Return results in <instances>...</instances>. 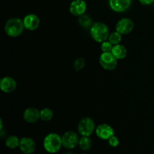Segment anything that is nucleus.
I'll return each instance as SVG.
<instances>
[{"mask_svg": "<svg viewBox=\"0 0 154 154\" xmlns=\"http://www.w3.org/2000/svg\"><path fill=\"white\" fill-rule=\"evenodd\" d=\"M43 146L48 153H56L60 150L63 146L62 137L57 133H50L45 137Z\"/></svg>", "mask_w": 154, "mask_h": 154, "instance_id": "f257e3e1", "label": "nucleus"}, {"mask_svg": "<svg viewBox=\"0 0 154 154\" xmlns=\"http://www.w3.org/2000/svg\"><path fill=\"white\" fill-rule=\"evenodd\" d=\"M109 29L105 23L102 22H96L90 27V35L94 41L99 43H102L108 39Z\"/></svg>", "mask_w": 154, "mask_h": 154, "instance_id": "f03ea898", "label": "nucleus"}, {"mask_svg": "<svg viewBox=\"0 0 154 154\" xmlns=\"http://www.w3.org/2000/svg\"><path fill=\"white\" fill-rule=\"evenodd\" d=\"M24 24L22 20L14 17L8 20L4 26L5 32L9 37L16 38L20 35L23 32Z\"/></svg>", "mask_w": 154, "mask_h": 154, "instance_id": "7ed1b4c3", "label": "nucleus"}, {"mask_svg": "<svg viewBox=\"0 0 154 154\" xmlns=\"http://www.w3.org/2000/svg\"><path fill=\"white\" fill-rule=\"evenodd\" d=\"M96 130L95 123L90 117H84L81 119L78 125V133L81 136L90 137Z\"/></svg>", "mask_w": 154, "mask_h": 154, "instance_id": "20e7f679", "label": "nucleus"}, {"mask_svg": "<svg viewBox=\"0 0 154 154\" xmlns=\"http://www.w3.org/2000/svg\"><path fill=\"white\" fill-rule=\"evenodd\" d=\"M117 59L113 55L111 52L102 53L99 57V63L104 69L107 71H112L117 66Z\"/></svg>", "mask_w": 154, "mask_h": 154, "instance_id": "39448f33", "label": "nucleus"}, {"mask_svg": "<svg viewBox=\"0 0 154 154\" xmlns=\"http://www.w3.org/2000/svg\"><path fill=\"white\" fill-rule=\"evenodd\" d=\"M80 138L76 132L73 131H68L62 136L63 146L66 149L72 150L78 145Z\"/></svg>", "mask_w": 154, "mask_h": 154, "instance_id": "423d86ee", "label": "nucleus"}, {"mask_svg": "<svg viewBox=\"0 0 154 154\" xmlns=\"http://www.w3.org/2000/svg\"><path fill=\"white\" fill-rule=\"evenodd\" d=\"M116 31L123 35L130 33L134 29V23L130 18H122L116 24Z\"/></svg>", "mask_w": 154, "mask_h": 154, "instance_id": "0eeeda50", "label": "nucleus"}, {"mask_svg": "<svg viewBox=\"0 0 154 154\" xmlns=\"http://www.w3.org/2000/svg\"><path fill=\"white\" fill-rule=\"evenodd\" d=\"M19 148L23 154H32L36 150V143L32 138L23 137L20 139Z\"/></svg>", "mask_w": 154, "mask_h": 154, "instance_id": "6e6552de", "label": "nucleus"}, {"mask_svg": "<svg viewBox=\"0 0 154 154\" xmlns=\"http://www.w3.org/2000/svg\"><path fill=\"white\" fill-rule=\"evenodd\" d=\"M96 135L98 138L102 140H108L111 136L114 135V130L110 125L107 123H102V124L99 125L96 128Z\"/></svg>", "mask_w": 154, "mask_h": 154, "instance_id": "1a4fd4ad", "label": "nucleus"}, {"mask_svg": "<svg viewBox=\"0 0 154 154\" xmlns=\"http://www.w3.org/2000/svg\"><path fill=\"white\" fill-rule=\"evenodd\" d=\"M87 4L84 0H73L69 5V11L72 15L80 17L85 14Z\"/></svg>", "mask_w": 154, "mask_h": 154, "instance_id": "9d476101", "label": "nucleus"}, {"mask_svg": "<svg viewBox=\"0 0 154 154\" xmlns=\"http://www.w3.org/2000/svg\"><path fill=\"white\" fill-rule=\"evenodd\" d=\"M23 22L26 29L29 30V31H34L37 29L40 25V19L37 15L34 14L26 15L23 20Z\"/></svg>", "mask_w": 154, "mask_h": 154, "instance_id": "9b49d317", "label": "nucleus"}, {"mask_svg": "<svg viewBox=\"0 0 154 154\" xmlns=\"http://www.w3.org/2000/svg\"><path fill=\"white\" fill-rule=\"evenodd\" d=\"M24 120L29 123H35L41 120L40 111L34 107H29L23 114Z\"/></svg>", "mask_w": 154, "mask_h": 154, "instance_id": "f8f14e48", "label": "nucleus"}, {"mask_svg": "<svg viewBox=\"0 0 154 154\" xmlns=\"http://www.w3.org/2000/svg\"><path fill=\"white\" fill-rule=\"evenodd\" d=\"M17 88V82L11 77H4L0 81V89L3 93H12Z\"/></svg>", "mask_w": 154, "mask_h": 154, "instance_id": "ddd939ff", "label": "nucleus"}, {"mask_svg": "<svg viewBox=\"0 0 154 154\" xmlns=\"http://www.w3.org/2000/svg\"><path fill=\"white\" fill-rule=\"evenodd\" d=\"M131 5V0H109V5L114 11L123 12Z\"/></svg>", "mask_w": 154, "mask_h": 154, "instance_id": "4468645a", "label": "nucleus"}, {"mask_svg": "<svg viewBox=\"0 0 154 154\" xmlns=\"http://www.w3.org/2000/svg\"><path fill=\"white\" fill-rule=\"evenodd\" d=\"M111 53L117 60H123L127 56V49L124 45L119 44V45H114Z\"/></svg>", "mask_w": 154, "mask_h": 154, "instance_id": "2eb2a0df", "label": "nucleus"}, {"mask_svg": "<svg viewBox=\"0 0 154 154\" xmlns=\"http://www.w3.org/2000/svg\"><path fill=\"white\" fill-rule=\"evenodd\" d=\"M20 139L16 135H10L5 139L6 147L10 149H16L19 147Z\"/></svg>", "mask_w": 154, "mask_h": 154, "instance_id": "dca6fc26", "label": "nucleus"}, {"mask_svg": "<svg viewBox=\"0 0 154 154\" xmlns=\"http://www.w3.org/2000/svg\"><path fill=\"white\" fill-rule=\"evenodd\" d=\"M78 146L81 148V150H84V151H87L91 148V139L89 138V136H81V138H80Z\"/></svg>", "mask_w": 154, "mask_h": 154, "instance_id": "f3484780", "label": "nucleus"}, {"mask_svg": "<svg viewBox=\"0 0 154 154\" xmlns=\"http://www.w3.org/2000/svg\"><path fill=\"white\" fill-rule=\"evenodd\" d=\"M40 117L42 121H51L54 117V111L48 108H45L40 111Z\"/></svg>", "mask_w": 154, "mask_h": 154, "instance_id": "a211bd4d", "label": "nucleus"}, {"mask_svg": "<svg viewBox=\"0 0 154 154\" xmlns=\"http://www.w3.org/2000/svg\"><path fill=\"white\" fill-rule=\"evenodd\" d=\"M78 23H79V24L83 28L85 29L90 28L93 24L91 18L88 15L85 14L79 17V18H78Z\"/></svg>", "mask_w": 154, "mask_h": 154, "instance_id": "6ab92c4d", "label": "nucleus"}, {"mask_svg": "<svg viewBox=\"0 0 154 154\" xmlns=\"http://www.w3.org/2000/svg\"><path fill=\"white\" fill-rule=\"evenodd\" d=\"M108 41L111 42L113 45H119L122 41V35L117 31L113 32L110 33Z\"/></svg>", "mask_w": 154, "mask_h": 154, "instance_id": "aec40b11", "label": "nucleus"}, {"mask_svg": "<svg viewBox=\"0 0 154 154\" xmlns=\"http://www.w3.org/2000/svg\"><path fill=\"white\" fill-rule=\"evenodd\" d=\"M85 60L82 57H79V58L76 59L74 62V69L76 71H80L85 66Z\"/></svg>", "mask_w": 154, "mask_h": 154, "instance_id": "412c9836", "label": "nucleus"}, {"mask_svg": "<svg viewBox=\"0 0 154 154\" xmlns=\"http://www.w3.org/2000/svg\"><path fill=\"white\" fill-rule=\"evenodd\" d=\"M113 46H114V45H113L111 42H109L107 40L105 41V42L101 43V50H102V53L111 52Z\"/></svg>", "mask_w": 154, "mask_h": 154, "instance_id": "4be33fe9", "label": "nucleus"}, {"mask_svg": "<svg viewBox=\"0 0 154 154\" xmlns=\"http://www.w3.org/2000/svg\"><path fill=\"white\" fill-rule=\"evenodd\" d=\"M108 144H109L111 147H117L120 144V140H119V138L117 136L114 135L108 139Z\"/></svg>", "mask_w": 154, "mask_h": 154, "instance_id": "5701e85b", "label": "nucleus"}, {"mask_svg": "<svg viewBox=\"0 0 154 154\" xmlns=\"http://www.w3.org/2000/svg\"><path fill=\"white\" fill-rule=\"evenodd\" d=\"M138 1L143 5H148L152 4L154 2V0H138Z\"/></svg>", "mask_w": 154, "mask_h": 154, "instance_id": "b1692460", "label": "nucleus"}, {"mask_svg": "<svg viewBox=\"0 0 154 154\" xmlns=\"http://www.w3.org/2000/svg\"><path fill=\"white\" fill-rule=\"evenodd\" d=\"M66 154H74V153H66Z\"/></svg>", "mask_w": 154, "mask_h": 154, "instance_id": "393cba45", "label": "nucleus"}, {"mask_svg": "<svg viewBox=\"0 0 154 154\" xmlns=\"http://www.w3.org/2000/svg\"><path fill=\"white\" fill-rule=\"evenodd\" d=\"M81 154H87V153H81Z\"/></svg>", "mask_w": 154, "mask_h": 154, "instance_id": "a878e982", "label": "nucleus"}]
</instances>
